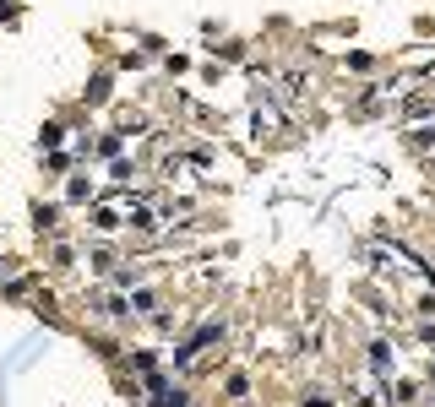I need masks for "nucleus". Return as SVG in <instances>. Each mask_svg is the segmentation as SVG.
I'll list each match as a JSON object with an SVG mask.
<instances>
[{
	"mask_svg": "<svg viewBox=\"0 0 435 407\" xmlns=\"http://www.w3.org/2000/svg\"><path fill=\"white\" fill-rule=\"evenodd\" d=\"M305 407H332V402L321 396V391H316V396H305Z\"/></svg>",
	"mask_w": 435,
	"mask_h": 407,
	"instance_id": "f257e3e1",
	"label": "nucleus"
}]
</instances>
